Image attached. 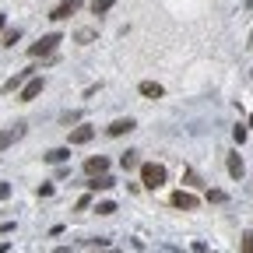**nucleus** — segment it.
Here are the masks:
<instances>
[{
  "instance_id": "obj_10",
  "label": "nucleus",
  "mask_w": 253,
  "mask_h": 253,
  "mask_svg": "<svg viewBox=\"0 0 253 253\" xmlns=\"http://www.w3.org/2000/svg\"><path fill=\"white\" fill-rule=\"evenodd\" d=\"M91 137H95V126H88V123H81V126L71 130V144H88Z\"/></svg>"
},
{
  "instance_id": "obj_9",
  "label": "nucleus",
  "mask_w": 253,
  "mask_h": 253,
  "mask_svg": "<svg viewBox=\"0 0 253 253\" xmlns=\"http://www.w3.org/2000/svg\"><path fill=\"white\" fill-rule=\"evenodd\" d=\"M84 186H88V190H95V194H99V190H113V186H116V179H113L109 172H102V176H91V179H88Z\"/></svg>"
},
{
  "instance_id": "obj_27",
  "label": "nucleus",
  "mask_w": 253,
  "mask_h": 253,
  "mask_svg": "<svg viewBox=\"0 0 253 253\" xmlns=\"http://www.w3.org/2000/svg\"><path fill=\"white\" fill-rule=\"evenodd\" d=\"M53 253H67V246H56V250H53Z\"/></svg>"
},
{
  "instance_id": "obj_6",
  "label": "nucleus",
  "mask_w": 253,
  "mask_h": 253,
  "mask_svg": "<svg viewBox=\"0 0 253 253\" xmlns=\"http://www.w3.org/2000/svg\"><path fill=\"white\" fill-rule=\"evenodd\" d=\"M18 137H25V123H14V126H7V130H0V151L11 148Z\"/></svg>"
},
{
  "instance_id": "obj_1",
  "label": "nucleus",
  "mask_w": 253,
  "mask_h": 253,
  "mask_svg": "<svg viewBox=\"0 0 253 253\" xmlns=\"http://www.w3.org/2000/svg\"><path fill=\"white\" fill-rule=\"evenodd\" d=\"M166 179H169L166 166H158V162H144V166H141V186L158 190V186H166Z\"/></svg>"
},
{
  "instance_id": "obj_19",
  "label": "nucleus",
  "mask_w": 253,
  "mask_h": 253,
  "mask_svg": "<svg viewBox=\"0 0 253 253\" xmlns=\"http://www.w3.org/2000/svg\"><path fill=\"white\" fill-rule=\"evenodd\" d=\"M18 39H21V32H18V28H11V32H4V46H14Z\"/></svg>"
},
{
  "instance_id": "obj_17",
  "label": "nucleus",
  "mask_w": 253,
  "mask_h": 253,
  "mask_svg": "<svg viewBox=\"0 0 253 253\" xmlns=\"http://www.w3.org/2000/svg\"><path fill=\"white\" fill-rule=\"evenodd\" d=\"M208 201H211V204H225L229 194H225V190H208Z\"/></svg>"
},
{
  "instance_id": "obj_14",
  "label": "nucleus",
  "mask_w": 253,
  "mask_h": 253,
  "mask_svg": "<svg viewBox=\"0 0 253 253\" xmlns=\"http://www.w3.org/2000/svg\"><path fill=\"white\" fill-rule=\"evenodd\" d=\"M67 158H71V148H53V151H46V162H67Z\"/></svg>"
},
{
  "instance_id": "obj_23",
  "label": "nucleus",
  "mask_w": 253,
  "mask_h": 253,
  "mask_svg": "<svg viewBox=\"0 0 253 253\" xmlns=\"http://www.w3.org/2000/svg\"><path fill=\"white\" fill-rule=\"evenodd\" d=\"M91 39H95V32H88V28L78 32V42H91Z\"/></svg>"
},
{
  "instance_id": "obj_7",
  "label": "nucleus",
  "mask_w": 253,
  "mask_h": 253,
  "mask_svg": "<svg viewBox=\"0 0 253 253\" xmlns=\"http://www.w3.org/2000/svg\"><path fill=\"white\" fill-rule=\"evenodd\" d=\"M197 197L194 194H186V190H176V194H172V208H183V211H197Z\"/></svg>"
},
{
  "instance_id": "obj_24",
  "label": "nucleus",
  "mask_w": 253,
  "mask_h": 253,
  "mask_svg": "<svg viewBox=\"0 0 253 253\" xmlns=\"http://www.w3.org/2000/svg\"><path fill=\"white\" fill-rule=\"evenodd\" d=\"M4 232H14V221H0V236Z\"/></svg>"
},
{
  "instance_id": "obj_26",
  "label": "nucleus",
  "mask_w": 253,
  "mask_h": 253,
  "mask_svg": "<svg viewBox=\"0 0 253 253\" xmlns=\"http://www.w3.org/2000/svg\"><path fill=\"white\" fill-rule=\"evenodd\" d=\"M4 25H7V18H4V14H0V32H4Z\"/></svg>"
},
{
  "instance_id": "obj_21",
  "label": "nucleus",
  "mask_w": 253,
  "mask_h": 253,
  "mask_svg": "<svg viewBox=\"0 0 253 253\" xmlns=\"http://www.w3.org/2000/svg\"><path fill=\"white\" fill-rule=\"evenodd\" d=\"M243 253H253V232H243Z\"/></svg>"
},
{
  "instance_id": "obj_25",
  "label": "nucleus",
  "mask_w": 253,
  "mask_h": 253,
  "mask_svg": "<svg viewBox=\"0 0 253 253\" xmlns=\"http://www.w3.org/2000/svg\"><path fill=\"white\" fill-rule=\"evenodd\" d=\"M7 197H11V186H7V183H0V201H7Z\"/></svg>"
},
{
  "instance_id": "obj_28",
  "label": "nucleus",
  "mask_w": 253,
  "mask_h": 253,
  "mask_svg": "<svg viewBox=\"0 0 253 253\" xmlns=\"http://www.w3.org/2000/svg\"><path fill=\"white\" fill-rule=\"evenodd\" d=\"M243 4H246V7H253V0H243Z\"/></svg>"
},
{
  "instance_id": "obj_4",
  "label": "nucleus",
  "mask_w": 253,
  "mask_h": 253,
  "mask_svg": "<svg viewBox=\"0 0 253 253\" xmlns=\"http://www.w3.org/2000/svg\"><path fill=\"white\" fill-rule=\"evenodd\" d=\"M81 4H84V0H60V4L49 11V18L53 21H63V18H71L74 11H81Z\"/></svg>"
},
{
  "instance_id": "obj_13",
  "label": "nucleus",
  "mask_w": 253,
  "mask_h": 253,
  "mask_svg": "<svg viewBox=\"0 0 253 253\" xmlns=\"http://www.w3.org/2000/svg\"><path fill=\"white\" fill-rule=\"evenodd\" d=\"M225 166H229V176H232V179H243L246 166H243V158H239V155H229V162H225Z\"/></svg>"
},
{
  "instance_id": "obj_18",
  "label": "nucleus",
  "mask_w": 253,
  "mask_h": 253,
  "mask_svg": "<svg viewBox=\"0 0 253 253\" xmlns=\"http://www.w3.org/2000/svg\"><path fill=\"white\" fill-rule=\"evenodd\" d=\"M95 211H99V214H113L116 204H113V201H99V204H95Z\"/></svg>"
},
{
  "instance_id": "obj_12",
  "label": "nucleus",
  "mask_w": 253,
  "mask_h": 253,
  "mask_svg": "<svg viewBox=\"0 0 253 253\" xmlns=\"http://www.w3.org/2000/svg\"><path fill=\"white\" fill-rule=\"evenodd\" d=\"M28 78H32V67H28V71H18L11 81H4V91H18V88H25V81H28Z\"/></svg>"
},
{
  "instance_id": "obj_22",
  "label": "nucleus",
  "mask_w": 253,
  "mask_h": 253,
  "mask_svg": "<svg viewBox=\"0 0 253 253\" xmlns=\"http://www.w3.org/2000/svg\"><path fill=\"white\" fill-rule=\"evenodd\" d=\"M183 176H186V183H190V186H201V176H197V172H194V169H186V172H183Z\"/></svg>"
},
{
  "instance_id": "obj_2",
  "label": "nucleus",
  "mask_w": 253,
  "mask_h": 253,
  "mask_svg": "<svg viewBox=\"0 0 253 253\" xmlns=\"http://www.w3.org/2000/svg\"><path fill=\"white\" fill-rule=\"evenodd\" d=\"M60 42H63V36H60V32H53V36H42L39 42H32L28 53H32V56H49V53H56Z\"/></svg>"
},
{
  "instance_id": "obj_3",
  "label": "nucleus",
  "mask_w": 253,
  "mask_h": 253,
  "mask_svg": "<svg viewBox=\"0 0 253 253\" xmlns=\"http://www.w3.org/2000/svg\"><path fill=\"white\" fill-rule=\"evenodd\" d=\"M42 88H46V81H42V78H28V81H25V88L18 91V102H32V99H39Z\"/></svg>"
},
{
  "instance_id": "obj_16",
  "label": "nucleus",
  "mask_w": 253,
  "mask_h": 253,
  "mask_svg": "<svg viewBox=\"0 0 253 253\" xmlns=\"http://www.w3.org/2000/svg\"><path fill=\"white\" fill-rule=\"evenodd\" d=\"M113 4H116V0H91V11H95V14H106Z\"/></svg>"
},
{
  "instance_id": "obj_5",
  "label": "nucleus",
  "mask_w": 253,
  "mask_h": 253,
  "mask_svg": "<svg viewBox=\"0 0 253 253\" xmlns=\"http://www.w3.org/2000/svg\"><path fill=\"white\" fill-rule=\"evenodd\" d=\"M84 172H88V176H102V172H109V158H106V155H91V158H84Z\"/></svg>"
},
{
  "instance_id": "obj_15",
  "label": "nucleus",
  "mask_w": 253,
  "mask_h": 253,
  "mask_svg": "<svg viewBox=\"0 0 253 253\" xmlns=\"http://www.w3.org/2000/svg\"><path fill=\"white\" fill-rule=\"evenodd\" d=\"M120 166H123L126 172L137 169V151H123V155H120Z\"/></svg>"
},
{
  "instance_id": "obj_11",
  "label": "nucleus",
  "mask_w": 253,
  "mask_h": 253,
  "mask_svg": "<svg viewBox=\"0 0 253 253\" xmlns=\"http://www.w3.org/2000/svg\"><path fill=\"white\" fill-rule=\"evenodd\" d=\"M141 95H144V99H162L166 88L158 84V81H141Z\"/></svg>"
},
{
  "instance_id": "obj_20",
  "label": "nucleus",
  "mask_w": 253,
  "mask_h": 253,
  "mask_svg": "<svg viewBox=\"0 0 253 253\" xmlns=\"http://www.w3.org/2000/svg\"><path fill=\"white\" fill-rule=\"evenodd\" d=\"M232 137H236V144H243L246 141V126L239 123V126H232Z\"/></svg>"
},
{
  "instance_id": "obj_8",
  "label": "nucleus",
  "mask_w": 253,
  "mask_h": 253,
  "mask_svg": "<svg viewBox=\"0 0 253 253\" xmlns=\"http://www.w3.org/2000/svg\"><path fill=\"white\" fill-rule=\"evenodd\" d=\"M134 126H137V123H134L130 116H126V120H113V123L106 126V134H109V137H123V134H130Z\"/></svg>"
}]
</instances>
